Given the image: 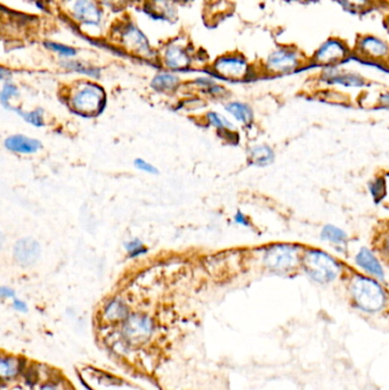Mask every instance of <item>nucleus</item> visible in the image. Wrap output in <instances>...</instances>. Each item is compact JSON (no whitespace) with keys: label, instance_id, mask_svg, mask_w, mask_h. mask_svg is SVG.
Returning <instances> with one entry per match:
<instances>
[{"label":"nucleus","instance_id":"1","mask_svg":"<svg viewBox=\"0 0 389 390\" xmlns=\"http://www.w3.org/2000/svg\"><path fill=\"white\" fill-rule=\"evenodd\" d=\"M350 292L359 308L367 313L379 312L386 304V293L379 283L365 277H356Z\"/></svg>","mask_w":389,"mask_h":390},{"label":"nucleus","instance_id":"2","mask_svg":"<svg viewBox=\"0 0 389 390\" xmlns=\"http://www.w3.org/2000/svg\"><path fill=\"white\" fill-rule=\"evenodd\" d=\"M302 263L306 274L315 282H332L341 274V265L325 251L308 250L302 257Z\"/></svg>","mask_w":389,"mask_h":390},{"label":"nucleus","instance_id":"3","mask_svg":"<svg viewBox=\"0 0 389 390\" xmlns=\"http://www.w3.org/2000/svg\"><path fill=\"white\" fill-rule=\"evenodd\" d=\"M264 263L269 270L275 273H290L298 267L302 259L298 248L291 244H275L265 251Z\"/></svg>","mask_w":389,"mask_h":390},{"label":"nucleus","instance_id":"4","mask_svg":"<svg viewBox=\"0 0 389 390\" xmlns=\"http://www.w3.org/2000/svg\"><path fill=\"white\" fill-rule=\"evenodd\" d=\"M71 104L73 110L80 114L91 115L100 113L105 105V94L98 85L84 84L75 91Z\"/></svg>","mask_w":389,"mask_h":390},{"label":"nucleus","instance_id":"5","mask_svg":"<svg viewBox=\"0 0 389 390\" xmlns=\"http://www.w3.org/2000/svg\"><path fill=\"white\" fill-rule=\"evenodd\" d=\"M302 64L304 57L302 53L290 46H283L273 50L265 61V68L273 75L291 73Z\"/></svg>","mask_w":389,"mask_h":390},{"label":"nucleus","instance_id":"6","mask_svg":"<svg viewBox=\"0 0 389 390\" xmlns=\"http://www.w3.org/2000/svg\"><path fill=\"white\" fill-rule=\"evenodd\" d=\"M350 48L341 39L331 38L318 46V48L313 54V62L323 65L325 68L334 66V64L344 61L348 56Z\"/></svg>","mask_w":389,"mask_h":390},{"label":"nucleus","instance_id":"7","mask_svg":"<svg viewBox=\"0 0 389 390\" xmlns=\"http://www.w3.org/2000/svg\"><path fill=\"white\" fill-rule=\"evenodd\" d=\"M215 71L221 78L239 80L246 77L249 72V64L242 56H223L215 63Z\"/></svg>","mask_w":389,"mask_h":390},{"label":"nucleus","instance_id":"8","mask_svg":"<svg viewBox=\"0 0 389 390\" xmlns=\"http://www.w3.org/2000/svg\"><path fill=\"white\" fill-rule=\"evenodd\" d=\"M356 49L360 55L376 61H381L389 56V44L379 37L371 35L361 37L357 41Z\"/></svg>","mask_w":389,"mask_h":390},{"label":"nucleus","instance_id":"9","mask_svg":"<svg viewBox=\"0 0 389 390\" xmlns=\"http://www.w3.org/2000/svg\"><path fill=\"white\" fill-rule=\"evenodd\" d=\"M121 43L127 48L133 50L138 55H153L152 48L150 46L149 40L142 31L135 26H127L121 32Z\"/></svg>","mask_w":389,"mask_h":390},{"label":"nucleus","instance_id":"10","mask_svg":"<svg viewBox=\"0 0 389 390\" xmlns=\"http://www.w3.org/2000/svg\"><path fill=\"white\" fill-rule=\"evenodd\" d=\"M72 15L86 26H98L102 19L101 10L93 0H75L72 5Z\"/></svg>","mask_w":389,"mask_h":390},{"label":"nucleus","instance_id":"11","mask_svg":"<svg viewBox=\"0 0 389 390\" xmlns=\"http://www.w3.org/2000/svg\"><path fill=\"white\" fill-rule=\"evenodd\" d=\"M323 80L331 85H341L344 87H362L364 79L362 75L354 72L341 71L334 66H328L323 70Z\"/></svg>","mask_w":389,"mask_h":390},{"label":"nucleus","instance_id":"12","mask_svg":"<svg viewBox=\"0 0 389 390\" xmlns=\"http://www.w3.org/2000/svg\"><path fill=\"white\" fill-rule=\"evenodd\" d=\"M40 256V245L33 239H21L14 247V257L23 266L36 263Z\"/></svg>","mask_w":389,"mask_h":390},{"label":"nucleus","instance_id":"13","mask_svg":"<svg viewBox=\"0 0 389 390\" xmlns=\"http://www.w3.org/2000/svg\"><path fill=\"white\" fill-rule=\"evenodd\" d=\"M355 263L357 266L365 270L367 273L371 274L373 277H378L383 280L385 277L383 268L379 260L377 259L372 251H370L367 248H362L356 256H355Z\"/></svg>","mask_w":389,"mask_h":390},{"label":"nucleus","instance_id":"14","mask_svg":"<svg viewBox=\"0 0 389 390\" xmlns=\"http://www.w3.org/2000/svg\"><path fill=\"white\" fill-rule=\"evenodd\" d=\"M5 147L7 150L12 152L23 153V154H31L36 153L42 149V143L39 140L23 135H13L5 140Z\"/></svg>","mask_w":389,"mask_h":390},{"label":"nucleus","instance_id":"15","mask_svg":"<svg viewBox=\"0 0 389 390\" xmlns=\"http://www.w3.org/2000/svg\"><path fill=\"white\" fill-rule=\"evenodd\" d=\"M165 62L172 70H184L191 64V57L179 46H169L165 49Z\"/></svg>","mask_w":389,"mask_h":390},{"label":"nucleus","instance_id":"16","mask_svg":"<svg viewBox=\"0 0 389 390\" xmlns=\"http://www.w3.org/2000/svg\"><path fill=\"white\" fill-rule=\"evenodd\" d=\"M147 14L153 19L170 20L176 17V10L169 0H153L147 6Z\"/></svg>","mask_w":389,"mask_h":390},{"label":"nucleus","instance_id":"17","mask_svg":"<svg viewBox=\"0 0 389 390\" xmlns=\"http://www.w3.org/2000/svg\"><path fill=\"white\" fill-rule=\"evenodd\" d=\"M274 152L267 145H256L249 151L250 163L253 166H269L274 161Z\"/></svg>","mask_w":389,"mask_h":390},{"label":"nucleus","instance_id":"18","mask_svg":"<svg viewBox=\"0 0 389 390\" xmlns=\"http://www.w3.org/2000/svg\"><path fill=\"white\" fill-rule=\"evenodd\" d=\"M226 110L242 124H249L253 121V110L250 109L249 105L244 104V103L232 102L230 104L226 105Z\"/></svg>","mask_w":389,"mask_h":390},{"label":"nucleus","instance_id":"19","mask_svg":"<svg viewBox=\"0 0 389 390\" xmlns=\"http://www.w3.org/2000/svg\"><path fill=\"white\" fill-rule=\"evenodd\" d=\"M179 77L172 73H160L152 80V87L158 91H172L179 86Z\"/></svg>","mask_w":389,"mask_h":390},{"label":"nucleus","instance_id":"20","mask_svg":"<svg viewBox=\"0 0 389 390\" xmlns=\"http://www.w3.org/2000/svg\"><path fill=\"white\" fill-rule=\"evenodd\" d=\"M321 240L338 245V244L345 243L347 241V234H346V232L343 231L341 228H337V226L327 225L322 230Z\"/></svg>","mask_w":389,"mask_h":390},{"label":"nucleus","instance_id":"21","mask_svg":"<svg viewBox=\"0 0 389 390\" xmlns=\"http://www.w3.org/2000/svg\"><path fill=\"white\" fill-rule=\"evenodd\" d=\"M63 63H64L63 66H64L65 68H68V70H72V71L79 72V73L91 75V77H94V78H98L100 73H101L98 68L82 64V63L80 62H75V61H68V62Z\"/></svg>","mask_w":389,"mask_h":390},{"label":"nucleus","instance_id":"22","mask_svg":"<svg viewBox=\"0 0 389 390\" xmlns=\"http://www.w3.org/2000/svg\"><path fill=\"white\" fill-rule=\"evenodd\" d=\"M17 113L20 114L21 117L29 122V124L37 126V127H42L44 126V111L38 110L33 111V112H22V111L17 110Z\"/></svg>","mask_w":389,"mask_h":390},{"label":"nucleus","instance_id":"23","mask_svg":"<svg viewBox=\"0 0 389 390\" xmlns=\"http://www.w3.org/2000/svg\"><path fill=\"white\" fill-rule=\"evenodd\" d=\"M369 189L373 198L380 200L386 194V183L383 178L376 179L372 183H370Z\"/></svg>","mask_w":389,"mask_h":390},{"label":"nucleus","instance_id":"24","mask_svg":"<svg viewBox=\"0 0 389 390\" xmlns=\"http://www.w3.org/2000/svg\"><path fill=\"white\" fill-rule=\"evenodd\" d=\"M341 6L350 10H363L370 7L372 0H338Z\"/></svg>","mask_w":389,"mask_h":390},{"label":"nucleus","instance_id":"25","mask_svg":"<svg viewBox=\"0 0 389 390\" xmlns=\"http://www.w3.org/2000/svg\"><path fill=\"white\" fill-rule=\"evenodd\" d=\"M208 120L212 126L221 130L233 129V124H230L224 117H221L219 114L210 112L208 113Z\"/></svg>","mask_w":389,"mask_h":390},{"label":"nucleus","instance_id":"26","mask_svg":"<svg viewBox=\"0 0 389 390\" xmlns=\"http://www.w3.org/2000/svg\"><path fill=\"white\" fill-rule=\"evenodd\" d=\"M46 47L49 49H52L53 52L59 53L60 55L65 56V57H71V56H75V48H72V47H69L66 45H62V44L59 43H45Z\"/></svg>","mask_w":389,"mask_h":390},{"label":"nucleus","instance_id":"27","mask_svg":"<svg viewBox=\"0 0 389 390\" xmlns=\"http://www.w3.org/2000/svg\"><path fill=\"white\" fill-rule=\"evenodd\" d=\"M17 95H19V91H17V86H14L10 82L5 84L3 91H1V95H0V100H1L3 106H7V103L10 102V98H15Z\"/></svg>","mask_w":389,"mask_h":390},{"label":"nucleus","instance_id":"28","mask_svg":"<svg viewBox=\"0 0 389 390\" xmlns=\"http://www.w3.org/2000/svg\"><path fill=\"white\" fill-rule=\"evenodd\" d=\"M126 250L130 254V257H137L140 254H145L147 251L140 240L129 241L128 243H126Z\"/></svg>","mask_w":389,"mask_h":390},{"label":"nucleus","instance_id":"29","mask_svg":"<svg viewBox=\"0 0 389 390\" xmlns=\"http://www.w3.org/2000/svg\"><path fill=\"white\" fill-rule=\"evenodd\" d=\"M134 165H135V167H136L137 169L142 170V171H145V173L153 174V175L159 174V171H158V169H156V167L152 166L151 163L146 162V161H144L143 159L135 160Z\"/></svg>","mask_w":389,"mask_h":390},{"label":"nucleus","instance_id":"30","mask_svg":"<svg viewBox=\"0 0 389 390\" xmlns=\"http://www.w3.org/2000/svg\"><path fill=\"white\" fill-rule=\"evenodd\" d=\"M234 221L237 224L244 225V226H249V221H248V218L242 214L241 212H237V215L234 217Z\"/></svg>","mask_w":389,"mask_h":390},{"label":"nucleus","instance_id":"31","mask_svg":"<svg viewBox=\"0 0 389 390\" xmlns=\"http://www.w3.org/2000/svg\"><path fill=\"white\" fill-rule=\"evenodd\" d=\"M379 103L383 108L389 109V91L388 93H385V94L381 95L379 98Z\"/></svg>","mask_w":389,"mask_h":390},{"label":"nucleus","instance_id":"32","mask_svg":"<svg viewBox=\"0 0 389 390\" xmlns=\"http://www.w3.org/2000/svg\"><path fill=\"white\" fill-rule=\"evenodd\" d=\"M104 3H107V6L110 7H120L121 5L125 3L126 0H103Z\"/></svg>","mask_w":389,"mask_h":390},{"label":"nucleus","instance_id":"33","mask_svg":"<svg viewBox=\"0 0 389 390\" xmlns=\"http://www.w3.org/2000/svg\"><path fill=\"white\" fill-rule=\"evenodd\" d=\"M1 296L3 297H14V291L10 288H6V286H3L1 288Z\"/></svg>","mask_w":389,"mask_h":390},{"label":"nucleus","instance_id":"34","mask_svg":"<svg viewBox=\"0 0 389 390\" xmlns=\"http://www.w3.org/2000/svg\"><path fill=\"white\" fill-rule=\"evenodd\" d=\"M14 306H15V308L19 309V310H26V304L21 301V300H15V301H14Z\"/></svg>","mask_w":389,"mask_h":390},{"label":"nucleus","instance_id":"35","mask_svg":"<svg viewBox=\"0 0 389 390\" xmlns=\"http://www.w3.org/2000/svg\"><path fill=\"white\" fill-rule=\"evenodd\" d=\"M383 249H385V251H386L387 254H388L389 257V236L388 239L385 241V244H383Z\"/></svg>","mask_w":389,"mask_h":390},{"label":"nucleus","instance_id":"36","mask_svg":"<svg viewBox=\"0 0 389 390\" xmlns=\"http://www.w3.org/2000/svg\"><path fill=\"white\" fill-rule=\"evenodd\" d=\"M388 28H389V17H388Z\"/></svg>","mask_w":389,"mask_h":390}]
</instances>
